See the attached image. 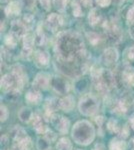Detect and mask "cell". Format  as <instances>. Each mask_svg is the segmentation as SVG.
Wrapping results in <instances>:
<instances>
[{"label": "cell", "mask_w": 134, "mask_h": 150, "mask_svg": "<svg viewBox=\"0 0 134 150\" xmlns=\"http://www.w3.org/2000/svg\"><path fill=\"white\" fill-rule=\"evenodd\" d=\"M54 51L58 62L83 64L86 49L83 38L75 31H62L56 37Z\"/></svg>", "instance_id": "6da1fadb"}, {"label": "cell", "mask_w": 134, "mask_h": 150, "mask_svg": "<svg viewBox=\"0 0 134 150\" xmlns=\"http://www.w3.org/2000/svg\"><path fill=\"white\" fill-rule=\"evenodd\" d=\"M95 136V127L88 120H79L72 126L71 137L76 144L81 146H88L94 141Z\"/></svg>", "instance_id": "7a4b0ae2"}, {"label": "cell", "mask_w": 134, "mask_h": 150, "mask_svg": "<svg viewBox=\"0 0 134 150\" xmlns=\"http://www.w3.org/2000/svg\"><path fill=\"white\" fill-rule=\"evenodd\" d=\"M99 108H100V101L95 94L85 93L78 101V110L80 114L86 117L96 115Z\"/></svg>", "instance_id": "3957f363"}, {"label": "cell", "mask_w": 134, "mask_h": 150, "mask_svg": "<svg viewBox=\"0 0 134 150\" xmlns=\"http://www.w3.org/2000/svg\"><path fill=\"white\" fill-rule=\"evenodd\" d=\"M101 26L105 31L107 41L110 43L112 46L120 43L121 40L123 39V31L118 24L109 23L108 21L103 20V23H102Z\"/></svg>", "instance_id": "277c9868"}, {"label": "cell", "mask_w": 134, "mask_h": 150, "mask_svg": "<svg viewBox=\"0 0 134 150\" xmlns=\"http://www.w3.org/2000/svg\"><path fill=\"white\" fill-rule=\"evenodd\" d=\"M49 121L52 124V126L55 128L56 131L61 135L66 134L70 128L69 119L67 117H65V116L57 114V113H54V114L51 115Z\"/></svg>", "instance_id": "5b68a950"}, {"label": "cell", "mask_w": 134, "mask_h": 150, "mask_svg": "<svg viewBox=\"0 0 134 150\" xmlns=\"http://www.w3.org/2000/svg\"><path fill=\"white\" fill-rule=\"evenodd\" d=\"M51 88L55 93L59 94V95H67L71 89V85L64 77L53 76L51 78Z\"/></svg>", "instance_id": "8992f818"}, {"label": "cell", "mask_w": 134, "mask_h": 150, "mask_svg": "<svg viewBox=\"0 0 134 150\" xmlns=\"http://www.w3.org/2000/svg\"><path fill=\"white\" fill-rule=\"evenodd\" d=\"M119 60V52L117 48L114 46H110L106 49H104V51L102 52L100 61L101 63L106 67H112L114 66Z\"/></svg>", "instance_id": "52a82bcc"}, {"label": "cell", "mask_w": 134, "mask_h": 150, "mask_svg": "<svg viewBox=\"0 0 134 150\" xmlns=\"http://www.w3.org/2000/svg\"><path fill=\"white\" fill-rule=\"evenodd\" d=\"M51 78L48 73L46 72H39L36 74L35 78L32 82V88L37 89V90H46L51 87Z\"/></svg>", "instance_id": "ba28073f"}, {"label": "cell", "mask_w": 134, "mask_h": 150, "mask_svg": "<svg viewBox=\"0 0 134 150\" xmlns=\"http://www.w3.org/2000/svg\"><path fill=\"white\" fill-rule=\"evenodd\" d=\"M120 81L127 88L134 87V67L132 65H125L120 72Z\"/></svg>", "instance_id": "9c48e42d"}, {"label": "cell", "mask_w": 134, "mask_h": 150, "mask_svg": "<svg viewBox=\"0 0 134 150\" xmlns=\"http://www.w3.org/2000/svg\"><path fill=\"white\" fill-rule=\"evenodd\" d=\"M63 23H64V20H63V17L60 14L51 13L47 16V18H46L45 26L48 30L52 31V32H55V31H58V29H60L62 27Z\"/></svg>", "instance_id": "30bf717a"}, {"label": "cell", "mask_w": 134, "mask_h": 150, "mask_svg": "<svg viewBox=\"0 0 134 150\" xmlns=\"http://www.w3.org/2000/svg\"><path fill=\"white\" fill-rule=\"evenodd\" d=\"M33 60L36 66L42 68V67L47 66L50 63V54L48 53V51L43 49L36 50L33 55Z\"/></svg>", "instance_id": "8fae6325"}, {"label": "cell", "mask_w": 134, "mask_h": 150, "mask_svg": "<svg viewBox=\"0 0 134 150\" xmlns=\"http://www.w3.org/2000/svg\"><path fill=\"white\" fill-rule=\"evenodd\" d=\"M0 84H1V89L5 91V92L11 91V90H13V89H17L16 79L11 73L4 74L3 76L1 77Z\"/></svg>", "instance_id": "7c38bea8"}, {"label": "cell", "mask_w": 134, "mask_h": 150, "mask_svg": "<svg viewBox=\"0 0 134 150\" xmlns=\"http://www.w3.org/2000/svg\"><path fill=\"white\" fill-rule=\"evenodd\" d=\"M75 107V98L71 94H67L59 99V108L63 112H70Z\"/></svg>", "instance_id": "4fadbf2b"}, {"label": "cell", "mask_w": 134, "mask_h": 150, "mask_svg": "<svg viewBox=\"0 0 134 150\" xmlns=\"http://www.w3.org/2000/svg\"><path fill=\"white\" fill-rule=\"evenodd\" d=\"M60 109L59 108V99L57 98H48L45 101L44 104V114L45 117L49 118L51 117V115L56 113V110Z\"/></svg>", "instance_id": "5bb4252c"}, {"label": "cell", "mask_w": 134, "mask_h": 150, "mask_svg": "<svg viewBox=\"0 0 134 150\" xmlns=\"http://www.w3.org/2000/svg\"><path fill=\"white\" fill-rule=\"evenodd\" d=\"M4 14L7 17H18L21 14V4L18 1H11L4 8Z\"/></svg>", "instance_id": "9a60e30c"}, {"label": "cell", "mask_w": 134, "mask_h": 150, "mask_svg": "<svg viewBox=\"0 0 134 150\" xmlns=\"http://www.w3.org/2000/svg\"><path fill=\"white\" fill-rule=\"evenodd\" d=\"M27 28L25 27V25L23 24L22 20H19V19H15L13 22L11 23V33H13L14 35L20 39L23 38L24 35L27 33Z\"/></svg>", "instance_id": "2e32d148"}, {"label": "cell", "mask_w": 134, "mask_h": 150, "mask_svg": "<svg viewBox=\"0 0 134 150\" xmlns=\"http://www.w3.org/2000/svg\"><path fill=\"white\" fill-rule=\"evenodd\" d=\"M88 22L92 27H96L98 25H102L103 23V17L101 12L97 8H91L88 13Z\"/></svg>", "instance_id": "e0dca14e"}, {"label": "cell", "mask_w": 134, "mask_h": 150, "mask_svg": "<svg viewBox=\"0 0 134 150\" xmlns=\"http://www.w3.org/2000/svg\"><path fill=\"white\" fill-rule=\"evenodd\" d=\"M25 100L28 104L31 105H37L42 101V94L37 89H30L25 94Z\"/></svg>", "instance_id": "ac0fdd59"}, {"label": "cell", "mask_w": 134, "mask_h": 150, "mask_svg": "<svg viewBox=\"0 0 134 150\" xmlns=\"http://www.w3.org/2000/svg\"><path fill=\"white\" fill-rule=\"evenodd\" d=\"M27 136L28 135L26 133V130L23 127H21L20 125H14L9 131V137L13 141H20Z\"/></svg>", "instance_id": "d6986e66"}, {"label": "cell", "mask_w": 134, "mask_h": 150, "mask_svg": "<svg viewBox=\"0 0 134 150\" xmlns=\"http://www.w3.org/2000/svg\"><path fill=\"white\" fill-rule=\"evenodd\" d=\"M32 125H33L34 130H35L38 134H44L48 128L45 124L44 118L39 114H34L33 119H32Z\"/></svg>", "instance_id": "ffe728a7"}, {"label": "cell", "mask_w": 134, "mask_h": 150, "mask_svg": "<svg viewBox=\"0 0 134 150\" xmlns=\"http://www.w3.org/2000/svg\"><path fill=\"white\" fill-rule=\"evenodd\" d=\"M89 85V81L85 77H77L73 84V89L76 93L78 94H85L84 92L87 90Z\"/></svg>", "instance_id": "44dd1931"}, {"label": "cell", "mask_w": 134, "mask_h": 150, "mask_svg": "<svg viewBox=\"0 0 134 150\" xmlns=\"http://www.w3.org/2000/svg\"><path fill=\"white\" fill-rule=\"evenodd\" d=\"M17 116H18V119L22 123H29V122L32 121L34 113L29 107L24 106V107L20 108V110L18 111V113H17Z\"/></svg>", "instance_id": "7402d4cb"}, {"label": "cell", "mask_w": 134, "mask_h": 150, "mask_svg": "<svg viewBox=\"0 0 134 150\" xmlns=\"http://www.w3.org/2000/svg\"><path fill=\"white\" fill-rule=\"evenodd\" d=\"M32 147V140L29 136L20 141H13L10 150H30Z\"/></svg>", "instance_id": "603a6c76"}, {"label": "cell", "mask_w": 134, "mask_h": 150, "mask_svg": "<svg viewBox=\"0 0 134 150\" xmlns=\"http://www.w3.org/2000/svg\"><path fill=\"white\" fill-rule=\"evenodd\" d=\"M109 150H126L127 149V144L123 138L119 137H114L110 140L108 145Z\"/></svg>", "instance_id": "cb8c5ba5"}, {"label": "cell", "mask_w": 134, "mask_h": 150, "mask_svg": "<svg viewBox=\"0 0 134 150\" xmlns=\"http://www.w3.org/2000/svg\"><path fill=\"white\" fill-rule=\"evenodd\" d=\"M34 36H35V44L37 45V46H43V45H45L46 41H47V38H46L45 32L43 31V28L41 24H39V25L37 26Z\"/></svg>", "instance_id": "d4e9b609"}, {"label": "cell", "mask_w": 134, "mask_h": 150, "mask_svg": "<svg viewBox=\"0 0 134 150\" xmlns=\"http://www.w3.org/2000/svg\"><path fill=\"white\" fill-rule=\"evenodd\" d=\"M55 149L56 150H72L73 145L72 142L70 141L69 138L67 137H61L57 140L55 144Z\"/></svg>", "instance_id": "484cf974"}, {"label": "cell", "mask_w": 134, "mask_h": 150, "mask_svg": "<svg viewBox=\"0 0 134 150\" xmlns=\"http://www.w3.org/2000/svg\"><path fill=\"white\" fill-rule=\"evenodd\" d=\"M85 36H86L87 40L92 46H97L102 41L101 35L98 34L97 32H94V31H88V32H86Z\"/></svg>", "instance_id": "4316f807"}, {"label": "cell", "mask_w": 134, "mask_h": 150, "mask_svg": "<svg viewBox=\"0 0 134 150\" xmlns=\"http://www.w3.org/2000/svg\"><path fill=\"white\" fill-rule=\"evenodd\" d=\"M106 128L110 133H113V134H119L122 127L118 124V121L115 119V118H110L106 123Z\"/></svg>", "instance_id": "83f0119b"}, {"label": "cell", "mask_w": 134, "mask_h": 150, "mask_svg": "<svg viewBox=\"0 0 134 150\" xmlns=\"http://www.w3.org/2000/svg\"><path fill=\"white\" fill-rule=\"evenodd\" d=\"M19 41V38L13 34V33H8L5 38H4V45L8 48H15L17 43Z\"/></svg>", "instance_id": "f1b7e54d"}, {"label": "cell", "mask_w": 134, "mask_h": 150, "mask_svg": "<svg viewBox=\"0 0 134 150\" xmlns=\"http://www.w3.org/2000/svg\"><path fill=\"white\" fill-rule=\"evenodd\" d=\"M71 9L72 14L74 17H82L83 16V11H82V5L78 0H72L71 1Z\"/></svg>", "instance_id": "f546056e"}, {"label": "cell", "mask_w": 134, "mask_h": 150, "mask_svg": "<svg viewBox=\"0 0 134 150\" xmlns=\"http://www.w3.org/2000/svg\"><path fill=\"white\" fill-rule=\"evenodd\" d=\"M22 43H23V48L33 49V46L35 45V36L32 33L27 32L22 38Z\"/></svg>", "instance_id": "4dcf8cb0"}, {"label": "cell", "mask_w": 134, "mask_h": 150, "mask_svg": "<svg viewBox=\"0 0 134 150\" xmlns=\"http://www.w3.org/2000/svg\"><path fill=\"white\" fill-rule=\"evenodd\" d=\"M22 22L25 25V27L27 28V30H31L34 27V24H35V18L32 14L27 13V14H24L23 17H22Z\"/></svg>", "instance_id": "1f68e13d"}, {"label": "cell", "mask_w": 134, "mask_h": 150, "mask_svg": "<svg viewBox=\"0 0 134 150\" xmlns=\"http://www.w3.org/2000/svg\"><path fill=\"white\" fill-rule=\"evenodd\" d=\"M37 149L38 150H49L51 149V143L45 138L44 136H41L37 139Z\"/></svg>", "instance_id": "d6a6232c"}, {"label": "cell", "mask_w": 134, "mask_h": 150, "mask_svg": "<svg viewBox=\"0 0 134 150\" xmlns=\"http://www.w3.org/2000/svg\"><path fill=\"white\" fill-rule=\"evenodd\" d=\"M69 2L70 0H53V4H54L55 8L60 12L66 10Z\"/></svg>", "instance_id": "836d02e7"}, {"label": "cell", "mask_w": 134, "mask_h": 150, "mask_svg": "<svg viewBox=\"0 0 134 150\" xmlns=\"http://www.w3.org/2000/svg\"><path fill=\"white\" fill-rule=\"evenodd\" d=\"M43 136H44L45 138L47 139L51 144H52L53 142H57V140H58L56 132H54L52 129H50V128H47V130H46L45 133L43 134Z\"/></svg>", "instance_id": "e575fe53"}, {"label": "cell", "mask_w": 134, "mask_h": 150, "mask_svg": "<svg viewBox=\"0 0 134 150\" xmlns=\"http://www.w3.org/2000/svg\"><path fill=\"white\" fill-rule=\"evenodd\" d=\"M8 116H9L8 108L4 104H1V106H0V120H1V122H5L8 119Z\"/></svg>", "instance_id": "d590c367"}, {"label": "cell", "mask_w": 134, "mask_h": 150, "mask_svg": "<svg viewBox=\"0 0 134 150\" xmlns=\"http://www.w3.org/2000/svg\"><path fill=\"white\" fill-rule=\"evenodd\" d=\"M20 4L21 6L24 7L27 10H32L35 7L36 4V0H20Z\"/></svg>", "instance_id": "8d00e7d4"}, {"label": "cell", "mask_w": 134, "mask_h": 150, "mask_svg": "<svg viewBox=\"0 0 134 150\" xmlns=\"http://www.w3.org/2000/svg\"><path fill=\"white\" fill-rule=\"evenodd\" d=\"M21 57L23 59H30L31 57H33L34 53H33V49H30V48H23L22 47V50H21Z\"/></svg>", "instance_id": "74e56055"}, {"label": "cell", "mask_w": 134, "mask_h": 150, "mask_svg": "<svg viewBox=\"0 0 134 150\" xmlns=\"http://www.w3.org/2000/svg\"><path fill=\"white\" fill-rule=\"evenodd\" d=\"M94 120H95V122H96V124L98 125L99 134H100V135H103V134H102L101 129L103 128V124L105 123V119H104V117H103V116H96Z\"/></svg>", "instance_id": "f35d334b"}, {"label": "cell", "mask_w": 134, "mask_h": 150, "mask_svg": "<svg viewBox=\"0 0 134 150\" xmlns=\"http://www.w3.org/2000/svg\"><path fill=\"white\" fill-rule=\"evenodd\" d=\"M41 8L44 11H50L51 9V1L50 0H38Z\"/></svg>", "instance_id": "ab89813d"}, {"label": "cell", "mask_w": 134, "mask_h": 150, "mask_svg": "<svg viewBox=\"0 0 134 150\" xmlns=\"http://www.w3.org/2000/svg\"><path fill=\"white\" fill-rule=\"evenodd\" d=\"M95 3L97 6L101 7V8H106L109 7L112 3V0H95Z\"/></svg>", "instance_id": "60d3db41"}, {"label": "cell", "mask_w": 134, "mask_h": 150, "mask_svg": "<svg viewBox=\"0 0 134 150\" xmlns=\"http://www.w3.org/2000/svg\"><path fill=\"white\" fill-rule=\"evenodd\" d=\"M126 19H127V21L129 23L134 22V6H131L127 10V13H126Z\"/></svg>", "instance_id": "b9f144b4"}, {"label": "cell", "mask_w": 134, "mask_h": 150, "mask_svg": "<svg viewBox=\"0 0 134 150\" xmlns=\"http://www.w3.org/2000/svg\"><path fill=\"white\" fill-rule=\"evenodd\" d=\"M126 56H127L129 61L134 62V45L129 47L127 49V51H126Z\"/></svg>", "instance_id": "7bdbcfd3"}, {"label": "cell", "mask_w": 134, "mask_h": 150, "mask_svg": "<svg viewBox=\"0 0 134 150\" xmlns=\"http://www.w3.org/2000/svg\"><path fill=\"white\" fill-rule=\"evenodd\" d=\"M80 3L85 8H91L92 4H93V0H80Z\"/></svg>", "instance_id": "ee69618b"}, {"label": "cell", "mask_w": 134, "mask_h": 150, "mask_svg": "<svg viewBox=\"0 0 134 150\" xmlns=\"http://www.w3.org/2000/svg\"><path fill=\"white\" fill-rule=\"evenodd\" d=\"M128 33H129V36H130L131 39L134 40V22L130 23V25H129Z\"/></svg>", "instance_id": "f6af8a7d"}, {"label": "cell", "mask_w": 134, "mask_h": 150, "mask_svg": "<svg viewBox=\"0 0 134 150\" xmlns=\"http://www.w3.org/2000/svg\"><path fill=\"white\" fill-rule=\"evenodd\" d=\"M9 135H2L1 136V145H3V146H5V145L8 144L9 142Z\"/></svg>", "instance_id": "bcb514c9"}, {"label": "cell", "mask_w": 134, "mask_h": 150, "mask_svg": "<svg viewBox=\"0 0 134 150\" xmlns=\"http://www.w3.org/2000/svg\"><path fill=\"white\" fill-rule=\"evenodd\" d=\"M129 126L132 128V129H134V114L131 115L130 119H129Z\"/></svg>", "instance_id": "7dc6e473"}, {"label": "cell", "mask_w": 134, "mask_h": 150, "mask_svg": "<svg viewBox=\"0 0 134 150\" xmlns=\"http://www.w3.org/2000/svg\"><path fill=\"white\" fill-rule=\"evenodd\" d=\"M13 0H1V3H10Z\"/></svg>", "instance_id": "c3c4849f"}, {"label": "cell", "mask_w": 134, "mask_h": 150, "mask_svg": "<svg viewBox=\"0 0 134 150\" xmlns=\"http://www.w3.org/2000/svg\"><path fill=\"white\" fill-rule=\"evenodd\" d=\"M131 144H132L133 146H134V138H133L132 140H131Z\"/></svg>", "instance_id": "681fc988"}, {"label": "cell", "mask_w": 134, "mask_h": 150, "mask_svg": "<svg viewBox=\"0 0 134 150\" xmlns=\"http://www.w3.org/2000/svg\"><path fill=\"white\" fill-rule=\"evenodd\" d=\"M92 150H104V149H100V148H94V149H92Z\"/></svg>", "instance_id": "f907efd6"}, {"label": "cell", "mask_w": 134, "mask_h": 150, "mask_svg": "<svg viewBox=\"0 0 134 150\" xmlns=\"http://www.w3.org/2000/svg\"><path fill=\"white\" fill-rule=\"evenodd\" d=\"M76 150H81V149H76Z\"/></svg>", "instance_id": "816d5d0a"}, {"label": "cell", "mask_w": 134, "mask_h": 150, "mask_svg": "<svg viewBox=\"0 0 134 150\" xmlns=\"http://www.w3.org/2000/svg\"><path fill=\"white\" fill-rule=\"evenodd\" d=\"M133 6H134V4H133Z\"/></svg>", "instance_id": "f5cc1de1"}, {"label": "cell", "mask_w": 134, "mask_h": 150, "mask_svg": "<svg viewBox=\"0 0 134 150\" xmlns=\"http://www.w3.org/2000/svg\"><path fill=\"white\" fill-rule=\"evenodd\" d=\"M49 150H51V149H49Z\"/></svg>", "instance_id": "db71d44e"}]
</instances>
